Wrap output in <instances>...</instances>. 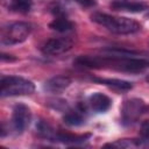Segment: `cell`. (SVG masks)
<instances>
[{"mask_svg":"<svg viewBox=\"0 0 149 149\" xmlns=\"http://www.w3.org/2000/svg\"><path fill=\"white\" fill-rule=\"evenodd\" d=\"M71 84V79L66 76H55L50 79H48L44 85L43 88L49 92V93H62L63 91H65Z\"/></svg>","mask_w":149,"mask_h":149,"instance_id":"cell-10","label":"cell"},{"mask_svg":"<svg viewBox=\"0 0 149 149\" xmlns=\"http://www.w3.org/2000/svg\"><path fill=\"white\" fill-rule=\"evenodd\" d=\"M31 120L30 108L24 104H16L12 113V127L16 134H22Z\"/></svg>","mask_w":149,"mask_h":149,"instance_id":"cell-6","label":"cell"},{"mask_svg":"<svg viewBox=\"0 0 149 149\" xmlns=\"http://www.w3.org/2000/svg\"><path fill=\"white\" fill-rule=\"evenodd\" d=\"M146 17H148V19H149V12L147 13V15H146Z\"/></svg>","mask_w":149,"mask_h":149,"instance_id":"cell-22","label":"cell"},{"mask_svg":"<svg viewBox=\"0 0 149 149\" xmlns=\"http://www.w3.org/2000/svg\"><path fill=\"white\" fill-rule=\"evenodd\" d=\"M6 6L9 10L16 13H28L31 9V0H6Z\"/></svg>","mask_w":149,"mask_h":149,"instance_id":"cell-17","label":"cell"},{"mask_svg":"<svg viewBox=\"0 0 149 149\" xmlns=\"http://www.w3.org/2000/svg\"><path fill=\"white\" fill-rule=\"evenodd\" d=\"M73 64L86 69H114L126 72H140L149 68V58L141 56H78Z\"/></svg>","mask_w":149,"mask_h":149,"instance_id":"cell-1","label":"cell"},{"mask_svg":"<svg viewBox=\"0 0 149 149\" xmlns=\"http://www.w3.org/2000/svg\"><path fill=\"white\" fill-rule=\"evenodd\" d=\"M149 112V105L142 99L132 98L123 102L121 107V123L126 127L133 126L139 119Z\"/></svg>","mask_w":149,"mask_h":149,"instance_id":"cell-5","label":"cell"},{"mask_svg":"<svg viewBox=\"0 0 149 149\" xmlns=\"http://www.w3.org/2000/svg\"><path fill=\"white\" fill-rule=\"evenodd\" d=\"M88 105L95 113H105L112 106V100L104 93L95 92L88 97Z\"/></svg>","mask_w":149,"mask_h":149,"instance_id":"cell-9","label":"cell"},{"mask_svg":"<svg viewBox=\"0 0 149 149\" xmlns=\"http://www.w3.org/2000/svg\"><path fill=\"white\" fill-rule=\"evenodd\" d=\"M91 20L102 27H105L107 30L114 33V34H120V35H128V34H134L141 30V24L128 17H122V16H113L109 14L105 13H93L91 15Z\"/></svg>","mask_w":149,"mask_h":149,"instance_id":"cell-2","label":"cell"},{"mask_svg":"<svg viewBox=\"0 0 149 149\" xmlns=\"http://www.w3.org/2000/svg\"><path fill=\"white\" fill-rule=\"evenodd\" d=\"M73 43L74 42L71 37H54L44 42L41 51L48 56H58L71 50Z\"/></svg>","mask_w":149,"mask_h":149,"instance_id":"cell-7","label":"cell"},{"mask_svg":"<svg viewBox=\"0 0 149 149\" xmlns=\"http://www.w3.org/2000/svg\"><path fill=\"white\" fill-rule=\"evenodd\" d=\"M146 80H147V81H148V83H149V73H148V74H147V77H146Z\"/></svg>","mask_w":149,"mask_h":149,"instance_id":"cell-21","label":"cell"},{"mask_svg":"<svg viewBox=\"0 0 149 149\" xmlns=\"http://www.w3.org/2000/svg\"><path fill=\"white\" fill-rule=\"evenodd\" d=\"M73 1L79 3L81 7H92L97 2V0H73Z\"/></svg>","mask_w":149,"mask_h":149,"instance_id":"cell-19","label":"cell"},{"mask_svg":"<svg viewBox=\"0 0 149 149\" xmlns=\"http://www.w3.org/2000/svg\"><path fill=\"white\" fill-rule=\"evenodd\" d=\"M91 137V134H84V135H77V134H71V133H65V132H58L56 130V134L54 136L52 142H59L64 144H70V146H76V144H81L85 141H87Z\"/></svg>","mask_w":149,"mask_h":149,"instance_id":"cell-12","label":"cell"},{"mask_svg":"<svg viewBox=\"0 0 149 149\" xmlns=\"http://www.w3.org/2000/svg\"><path fill=\"white\" fill-rule=\"evenodd\" d=\"M7 56H8V55H6V54H1V59H2V61H9V62L15 61V58L12 57L10 55H9V57H7Z\"/></svg>","mask_w":149,"mask_h":149,"instance_id":"cell-20","label":"cell"},{"mask_svg":"<svg viewBox=\"0 0 149 149\" xmlns=\"http://www.w3.org/2000/svg\"><path fill=\"white\" fill-rule=\"evenodd\" d=\"M35 91V85L31 80H28L19 76H2L0 79V95L15 97L27 95Z\"/></svg>","mask_w":149,"mask_h":149,"instance_id":"cell-3","label":"cell"},{"mask_svg":"<svg viewBox=\"0 0 149 149\" xmlns=\"http://www.w3.org/2000/svg\"><path fill=\"white\" fill-rule=\"evenodd\" d=\"M49 28L58 33H69L74 29V23L68 19L66 15L55 16V19L49 23Z\"/></svg>","mask_w":149,"mask_h":149,"instance_id":"cell-13","label":"cell"},{"mask_svg":"<svg viewBox=\"0 0 149 149\" xmlns=\"http://www.w3.org/2000/svg\"><path fill=\"white\" fill-rule=\"evenodd\" d=\"M140 136L146 146H149V120H144L140 127Z\"/></svg>","mask_w":149,"mask_h":149,"instance_id":"cell-18","label":"cell"},{"mask_svg":"<svg viewBox=\"0 0 149 149\" xmlns=\"http://www.w3.org/2000/svg\"><path fill=\"white\" fill-rule=\"evenodd\" d=\"M111 8L114 10L140 13V12L148 9V6L143 2H136V1H130V0H112Z\"/></svg>","mask_w":149,"mask_h":149,"instance_id":"cell-11","label":"cell"},{"mask_svg":"<svg viewBox=\"0 0 149 149\" xmlns=\"http://www.w3.org/2000/svg\"><path fill=\"white\" fill-rule=\"evenodd\" d=\"M36 134L38 137L48 140V141H52L54 136L56 134V129H54L47 121L44 120H40L36 122Z\"/></svg>","mask_w":149,"mask_h":149,"instance_id":"cell-15","label":"cell"},{"mask_svg":"<svg viewBox=\"0 0 149 149\" xmlns=\"http://www.w3.org/2000/svg\"><path fill=\"white\" fill-rule=\"evenodd\" d=\"M63 121L70 127H79L86 121V107L83 104H78L77 108L69 109L63 115Z\"/></svg>","mask_w":149,"mask_h":149,"instance_id":"cell-8","label":"cell"},{"mask_svg":"<svg viewBox=\"0 0 149 149\" xmlns=\"http://www.w3.org/2000/svg\"><path fill=\"white\" fill-rule=\"evenodd\" d=\"M144 142L141 139H121V140H116L114 142L107 143L105 144V147H111V148H140V147H144Z\"/></svg>","mask_w":149,"mask_h":149,"instance_id":"cell-16","label":"cell"},{"mask_svg":"<svg viewBox=\"0 0 149 149\" xmlns=\"http://www.w3.org/2000/svg\"><path fill=\"white\" fill-rule=\"evenodd\" d=\"M97 83L104 84L106 86H109L112 88L119 90V91H129L133 87V84L127 80L122 79H116V78H94L93 79Z\"/></svg>","mask_w":149,"mask_h":149,"instance_id":"cell-14","label":"cell"},{"mask_svg":"<svg viewBox=\"0 0 149 149\" xmlns=\"http://www.w3.org/2000/svg\"><path fill=\"white\" fill-rule=\"evenodd\" d=\"M31 33V24L23 21L9 23L2 28L1 43L5 45H14L24 42Z\"/></svg>","mask_w":149,"mask_h":149,"instance_id":"cell-4","label":"cell"}]
</instances>
